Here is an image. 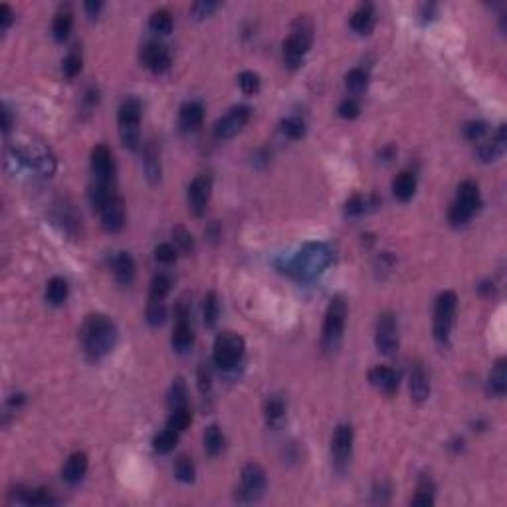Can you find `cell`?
Returning <instances> with one entry per match:
<instances>
[{
  "label": "cell",
  "mask_w": 507,
  "mask_h": 507,
  "mask_svg": "<svg viewBox=\"0 0 507 507\" xmlns=\"http://www.w3.org/2000/svg\"><path fill=\"white\" fill-rule=\"evenodd\" d=\"M333 262V250L323 242H307L299 248L290 262L283 263V272L294 280L307 283L317 280Z\"/></svg>",
  "instance_id": "6da1fadb"
},
{
  "label": "cell",
  "mask_w": 507,
  "mask_h": 507,
  "mask_svg": "<svg viewBox=\"0 0 507 507\" xmlns=\"http://www.w3.org/2000/svg\"><path fill=\"white\" fill-rule=\"evenodd\" d=\"M80 339H82V347L89 361H102L115 347L117 327L107 315L91 314L86 317L82 325Z\"/></svg>",
  "instance_id": "7a4b0ae2"
},
{
  "label": "cell",
  "mask_w": 507,
  "mask_h": 507,
  "mask_svg": "<svg viewBox=\"0 0 507 507\" xmlns=\"http://www.w3.org/2000/svg\"><path fill=\"white\" fill-rule=\"evenodd\" d=\"M8 161L16 163L18 167L36 171L42 176H52L56 173V157L42 141L28 139L14 143L8 149Z\"/></svg>",
  "instance_id": "3957f363"
},
{
  "label": "cell",
  "mask_w": 507,
  "mask_h": 507,
  "mask_svg": "<svg viewBox=\"0 0 507 507\" xmlns=\"http://www.w3.org/2000/svg\"><path fill=\"white\" fill-rule=\"evenodd\" d=\"M482 207L480 187L473 180H464L458 187L456 200L448 210V220L452 226H466L473 218V214Z\"/></svg>",
  "instance_id": "277c9868"
},
{
  "label": "cell",
  "mask_w": 507,
  "mask_h": 507,
  "mask_svg": "<svg viewBox=\"0 0 507 507\" xmlns=\"http://www.w3.org/2000/svg\"><path fill=\"white\" fill-rule=\"evenodd\" d=\"M311 30L314 28L305 18H298L294 22L292 34L287 36L285 42H283V60H285L287 68L296 70L303 64V58H305V54L309 52L311 42H314V32Z\"/></svg>",
  "instance_id": "5b68a950"
},
{
  "label": "cell",
  "mask_w": 507,
  "mask_h": 507,
  "mask_svg": "<svg viewBox=\"0 0 507 507\" xmlns=\"http://www.w3.org/2000/svg\"><path fill=\"white\" fill-rule=\"evenodd\" d=\"M347 323V303L341 296H335L327 305L325 321H323V335H321V345L325 351H337Z\"/></svg>",
  "instance_id": "8992f818"
},
{
  "label": "cell",
  "mask_w": 507,
  "mask_h": 507,
  "mask_svg": "<svg viewBox=\"0 0 507 507\" xmlns=\"http://www.w3.org/2000/svg\"><path fill=\"white\" fill-rule=\"evenodd\" d=\"M119 137L129 151H137L141 145V102L137 97H127L117 111Z\"/></svg>",
  "instance_id": "52a82bcc"
},
{
  "label": "cell",
  "mask_w": 507,
  "mask_h": 507,
  "mask_svg": "<svg viewBox=\"0 0 507 507\" xmlns=\"http://www.w3.org/2000/svg\"><path fill=\"white\" fill-rule=\"evenodd\" d=\"M456 307H458V298L454 292H444L440 294L434 305V339L440 347H448L450 345V337H452V327H454Z\"/></svg>",
  "instance_id": "ba28073f"
},
{
  "label": "cell",
  "mask_w": 507,
  "mask_h": 507,
  "mask_svg": "<svg viewBox=\"0 0 507 507\" xmlns=\"http://www.w3.org/2000/svg\"><path fill=\"white\" fill-rule=\"evenodd\" d=\"M244 351H246L244 339H242L238 333L224 331L220 333V335L216 337V341H214L212 359H214L216 367L232 368L242 361Z\"/></svg>",
  "instance_id": "9c48e42d"
},
{
  "label": "cell",
  "mask_w": 507,
  "mask_h": 507,
  "mask_svg": "<svg viewBox=\"0 0 507 507\" xmlns=\"http://www.w3.org/2000/svg\"><path fill=\"white\" fill-rule=\"evenodd\" d=\"M175 331H173V349L176 353H187V351L193 349L194 345V331L193 325H191V303L182 298L176 303L175 309Z\"/></svg>",
  "instance_id": "30bf717a"
},
{
  "label": "cell",
  "mask_w": 507,
  "mask_h": 507,
  "mask_svg": "<svg viewBox=\"0 0 507 507\" xmlns=\"http://www.w3.org/2000/svg\"><path fill=\"white\" fill-rule=\"evenodd\" d=\"M263 490H266V472L260 464L256 462H248L242 468V475H240V488H238V499L240 502H256L262 497Z\"/></svg>",
  "instance_id": "8fae6325"
},
{
  "label": "cell",
  "mask_w": 507,
  "mask_h": 507,
  "mask_svg": "<svg viewBox=\"0 0 507 507\" xmlns=\"http://www.w3.org/2000/svg\"><path fill=\"white\" fill-rule=\"evenodd\" d=\"M375 345L379 353H383L386 357H392L399 351V323H397V317L388 311L381 314L377 319Z\"/></svg>",
  "instance_id": "7c38bea8"
},
{
  "label": "cell",
  "mask_w": 507,
  "mask_h": 507,
  "mask_svg": "<svg viewBox=\"0 0 507 507\" xmlns=\"http://www.w3.org/2000/svg\"><path fill=\"white\" fill-rule=\"evenodd\" d=\"M250 107L248 105H236L228 111L224 117H220L214 123V137L220 141L232 139L234 135H238L246 127V123L250 121Z\"/></svg>",
  "instance_id": "4fadbf2b"
},
{
  "label": "cell",
  "mask_w": 507,
  "mask_h": 507,
  "mask_svg": "<svg viewBox=\"0 0 507 507\" xmlns=\"http://www.w3.org/2000/svg\"><path fill=\"white\" fill-rule=\"evenodd\" d=\"M93 185H115V161L107 145H97L91 151Z\"/></svg>",
  "instance_id": "5bb4252c"
},
{
  "label": "cell",
  "mask_w": 507,
  "mask_h": 507,
  "mask_svg": "<svg viewBox=\"0 0 507 507\" xmlns=\"http://www.w3.org/2000/svg\"><path fill=\"white\" fill-rule=\"evenodd\" d=\"M353 440H355V436H353V428L349 424L337 426L331 440V456L335 466L339 470H343L349 464L351 454H353Z\"/></svg>",
  "instance_id": "9a60e30c"
},
{
  "label": "cell",
  "mask_w": 507,
  "mask_h": 507,
  "mask_svg": "<svg viewBox=\"0 0 507 507\" xmlns=\"http://www.w3.org/2000/svg\"><path fill=\"white\" fill-rule=\"evenodd\" d=\"M141 62L145 68L153 71V73H165L171 68V52L167 50L165 44H158V42H147L141 50Z\"/></svg>",
  "instance_id": "2e32d148"
},
{
  "label": "cell",
  "mask_w": 507,
  "mask_h": 507,
  "mask_svg": "<svg viewBox=\"0 0 507 507\" xmlns=\"http://www.w3.org/2000/svg\"><path fill=\"white\" fill-rule=\"evenodd\" d=\"M210 194H212V176L198 175L189 187V209L194 216H202L209 207Z\"/></svg>",
  "instance_id": "e0dca14e"
},
{
  "label": "cell",
  "mask_w": 507,
  "mask_h": 507,
  "mask_svg": "<svg viewBox=\"0 0 507 507\" xmlns=\"http://www.w3.org/2000/svg\"><path fill=\"white\" fill-rule=\"evenodd\" d=\"M506 125H499L495 133H488L484 139L477 143V157L484 163H493L504 155L506 151Z\"/></svg>",
  "instance_id": "ac0fdd59"
},
{
  "label": "cell",
  "mask_w": 507,
  "mask_h": 507,
  "mask_svg": "<svg viewBox=\"0 0 507 507\" xmlns=\"http://www.w3.org/2000/svg\"><path fill=\"white\" fill-rule=\"evenodd\" d=\"M102 224L107 232H119L125 226V204L119 196H113L99 209Z\"/></svg>",
  "instance_id": "d6986e66"
},
{
  "label": "cell",
  "mask_w": 507,
  "mask_h": 507,
  "mask_svg": "<svg viewBox=\"0 0 507 507\" xmlns=\"http://www.w3.org/2000/svg\"><path fill=\"white\" fill-rule=\"evenodd\" d=\"M368 381L375 388H379L385 394H394L399 390V375L390 367H373L368 373Z\"/></svg>",
  "instance_id": "ffe728a7"
},
{
  "label": "cell",
  "mask_w": 507,
  "mask_h": 507,
  "mask_svg": "<svg viewBox=\"0 0 507 507\" xmlns=\"http://www.w3.org/2000/svg\"><path fill=\"white\" fill-rule=\"evenodd\" d=\"M408 386H410V397L414 403H424L430 397V381L424 367L420 363H414L410 368V379H408Z\"/></svg>",
  "instance_id": "44dd1931"
},
{
  "label": "cell",
  "mask_w": 507,
  "mask_h": 507,
  "mask_svg": "<svg viewBox=\"0 0 507 507\" xmlns=\"http://www.w3.org/2000/svg\"><path fill=\"white\" fill-rule=\"evenodd\" d=\"M88 473V456L84 452H73V454L66 460L64 464V470H62V477L66 484L75 486L80 484Z\"/></svg>",
  "instance_id": "7402d4cb"
},
{
  "label": "cell",
  "mask_w": 507,
  "mask_h": 507,
  "mask_svg": "<svg viewBox=\"0 0 507 507\" xmlns=\"http://www.w3.org/2000/svg\"><path fill=\"white\" fill-rule=\"evenodd\" d=\"M263 418L266 424L274 430L281 428L287 418V408H285V401L280 394H272L266 403H263Z\"/></svg>",
  "instance_id": "603a6c76"
},
{
  "label": "cell",
  "mask_w": 507,
  "mask_h": 507,
  "mask_svg": "<svg viewBox=\"0 0 507 507\" xmlns=\"http://www.w3.org/2000/svg\"><path fill=\"white\" fill-rule=\"evenodd\" d=\"M202 121H204V109H202V105L196 104V102L182 104L180 111H178V123H180L182 131H187V133L198 131L202 127Z\"/></svg>",
  "instance_id": "cb8c5ba5"
},
{
  "label": "cell",
  "mask_w": 507,
  "mask_h": 507,
  "mask_svg": "<svg viewBox=\"0 0 507 507\" xmlns=\"http://www.w3.org/2000/svg\"><path fill=\"white\" fill-rule=\"evenodd\" d=\"M375 22H377V12H375V6L373 4H361L353 16H351V28L361 36H367L373 32L375 28Z\"/></svg>",
  "instance_id": "d4e9b609"
},
{
  "label": "cell",
  "mask_w": 507,
  "mask_h": 507,
  "mask_svg": "<svg viewBox=\"0 0 507 507\" xmlns=\"http://www.w3.org/2000/svg\"><path fill=\"white\" fill-rule=\"evenodd\" d=\"M111 270L121 285H131L135 280V260L129 252H119L111 262Z\"/></svg>",
  "instance_id": "484cf974"
},
{
  "label": "cell",
  "mask_w": 507,
  "mask_h": 507,
  "mask_svg": "<svg viewBox=\"0 0 507 507\" xmlns=\"http://www.w3.org/2000/svg\"><path fill=\"white\" fill-rule=\"evenodd\" d=\"M379 198L375 194H353L345 202V214L347 216H361L365 212H370L379 207Z\"/></svg>",
  "instance_id": "4316f807"
},
{
  "label": "cell",
  "mask_w": 507,
  "mask_h": 507,
  "mask_svg": "<svg viewBox=\"0 0 507 507\" xmlns=\"http://www.w3.org/2000/svg\"><path fill=\"white\" fill-rule=\"evenodd\" d=\"M392 193L401 202H408L416 193V175L410 171H403L401 175H397L392 180Z\"/></svg>",
  "instance_id": "83f0119b"
},
{
  "label": "cell",
  "mask_w": 507,
  "mask_h": 507,
  "mask_svg": "<svg viewBox=\"0 0 507 507\" xmlns=\"http://www.w3.org/2000/svg\"><path fill=\"white\" fill-rule=\"evenodd\" d=\"M507 390V363L506 359H499L495 367L491 368L490 379H488V392L491 397H504Z\"/></svg>",
  "instance_id": "f1b7e54d"
},
{
  "label": "cell",
  "mask_w": 507,
  "mask_h": 507,
  "mask_svg": "<svg viewBox=\"0 0 507 507\" xmlns=\"http://www.w3.org/2000/svg\"><path fill=\"white\" fill-rule=\"evenodd\" d=\"M71 26H73V14H71L70 6H62L52 22V34L58 42H66L70 38Z\"/></svg>",
  "instance_id": "f546056e"
},
{
  "label": "cell",
  "mask_w": 507,
  "mask_h": 507,
  "mask_svg": "<svg viewBox=\"0 0 507 507\" xmlns=\"http://www.w3.org/2000/svg\"><path fill=\"white\" fill-rule=\"evenodd\" d=\"M14 499L24 506H54V504H58V499L52 497V493L46 490H22V488H18V491H14Z\"/></svg>",
  "instance_id": "4dcf8cb0"
},
{
  "label": "cell",
  "mask_w": 507,
  "mask_h": 507,
  "mask_svg": "<svg viewBox=\"0 0 507 507\" xmlns=\"http://www.w3.org/2000/svg\"><path fill=\"white\" fill-rule=\"evenodd\" d=\"M143 169H145V175L151 182H157L161 178V161H158V151L153 141L147 143V147L143 151Z\"/></svg>",
  "instance_id": "1f68e13d"
},
{
  "label": "cell",
  "mask_w": 507,
  "mask_h": 507,
  "mask_svg": "<svg viewBox=\"0 0 507 507\" xmlns=\"http://www.w3.org/2000/svg\"><path fill=\"white\" fill-rule=\"evenodd\" d=\"M68 294H70V285L64 278H52L46 285V299L52 305H62L68 299Z\"/></svg>",
  "instance_id": "d6a6232c"
},
{
  "label": "cell",
  "mask_w": 507,
  "mask_h": 507,
  "mask_svg": "<svg viewBox=\"0 0 507 507\" xmlns=\"http://www.w3.org/2000/svg\"><path fill=\"white\" fill-rule=\"evenodd\" d=\"M224 434H222V430H220V426H216V424H210L209 428H207V432H204V450H207V454L209 456H218L222 450H224Z\"/></svg>",
  "instance_id": "836d02e7"
},
{
  "label": "cell",
  "mask_w": 507,
  "mask_h": 507,
  "mask_svg": "<svg viewBox=\"0 0 507 507\" xmlns=\"http://www.w3.org/2000/svg\"><path fill=\"white\" fill-rule=\"evenodd\" d=\"M412 506H434V484L428 475H422L414 497L410 499Z\"/></svg>",
  "instance_id": "e575fe53"
},
{
  "label": "cell",
  "mask_w": 507,
  "mask_h": 507,
  "mask_svg": "<svg viewBox=\"0 0 507 507\" xmlns=\"http://www.w3.org/2000/svg\"><path fill=\"white\" fill-rule=\"evenodd\" d=\"M169 406H171V410L189 406V388H187L185 379H180V377H176L175 381H173V385H171V390H169Z\"/></svg>",
  "instance_id": "d590c367"
},
{
  "label": "cell",
  "mask_w": 507,
  "mask_h": 507,
  "mask_svg": "<svg viewBox=\"0 0 507 507\" xmlns=\"http://www.w3.org/2000/svg\"><path fill=\"white\" fill-rule=\"evenodd\" d=\"M175 475L178 482L182 484H193L194 477H196V468H194V462L191 456L180 454L175 462Z\"/></svg>",
  "instance_id": "8d00e7d4"
},
{
  "label": "cell",
  "mask_w": 507,
  "mask_h": 507,
  "mask_svg": "<svg viewBox=\"0 0 507 507\" xmlns=\"http://www.w3.org/2000/svg\"><path fill=\"white\" fill-rule=\"evenodd\" d=\"M191 422H193V412H191V408H189V406H182V408L171 410L169 420H167V428L176 430V432H182V430H187V428L191 426Z\"/></svg>",
  "instance_id": "74e56055"
},
{
  "label": "cell",
  "mask_w": 507,
  "mask_h": 507,
  "mask_svg": "<svg viewBox=\"0 0 507 507\" xmlns=\"http://www.w3.org/2000/svg\"><path fill=\"white\" fill-rule=\"evenodd\" d=\"M149 26H151V30L153 32H157V34H171V30H173V16H171V12L169 10H165V8H161V10H155L151 18H149Z\"/></svg>",
  "instance_id": "f35d334b"
},
{
  "label": "cell",
  "mask_w": 507,
  "mask_h": 507,
  "mask_svg": "<svg viewBox=\"0 0 507 507\" xmlns=\"http://www.w3.org/2000/svg\"><path fill=\"white\" fill-rule=\"evenodd\" d=\"M176 444H178V432H176V430H171V428L158 432L157 436H155V440H153V448H155V452H158V454H169V452H173L176 448Z\"/></svg>",
  "instance_id": "ab89813d"
},
{
  "label": "cell",
  "mask_w": 507,
  "mask_h": 507,
  "mask_svg": "<svg viewBox=\"0 0 507 507\" xmlns=\"http://www.w3.org/2000/svg\"><path fill=\"white\" fill-rule=\"evenodd\" d=\"M345 86H347V89H349L351 93H355V95L363 93L368 86V73L365 70H361V68L351 70L349 73L345 75Z\"/></svg>",
  "instance_id": "60d3db41"
},
{
  "label": "cell",
  "mask_w": 507,
  "mask_h": 507,
  "mask_svg": "<svg viewBox=\"0 0 507 507\" xmlns=\"http://www.w3.org/2000/svg\"><path fill=\"white\" fill-rule=\"evenodd\" d=\"M281 133L290 139H301L305 135V121L298 115H290L281 121Z\"/></svg>",
  "instance_id": "b9f144b4"
},
{
  "label": "cell",
  "mask_w": 507,
  "mask_h": 507,
  "mask_svg": "<svg viewBox=\"0 0 507 507\" xmlns=\"http://www.w3.org/2000/svg\"><path fill=\"white\" fill-rule=\"evenodd\" d=\"M167 317V303L165 299H149L147 303V323L157 327Z\"/></svg>",
  "instance_id": "7bdbcfd3"
},
{
  "label": "cell",
  "mask_w": 507,
  "mask_h": 507,
  "mask_svg": "<svg viewBox=\"0 0 507 507\" xmlns=\"http://www.w3.org/2000/svg\"><path fill=\"white\" fill-rule=\"evenodd\" d=\"M202 317H204V325L207 327H214L218 321V298L214 292H209L204 296V303H202Z\"/></svg>",
  "instance_id": "ee69618b"
},
{
  "label": "cell",
  "mask_w": 507,
  "mask_h": 507,
  "mask_svg": "<svg viewBox=\"0 0 507 507\" xmlns=\"http://www.w3.org/2000/svg\"><path fill=\"white\" fill-rule=\"evenodd\" d=\"M173 280L167 274H157L153 281H151V292H149V299H165L171 292Z\"/></svg>",
  "instance_id": "f6af8a7d"
},
{
  "label": "cell",
  "mask_w": 507,
  "mask_h": 507,
  "mask_svg": "<svg viewBox=\"0 0 507 507\" xmlns=\"http://www.w3.org/2000/svg\"><path fill=\"white\" fill-rule=\"evenodd\" d=\"M238 84H240V88H242L246 95H256L262 88V80H260V75L256 71H242L238 75Z\"/></svg>",
  "instance_id": "bcb514c9"
},
{
  "label": "cell",
  "mask_w": 507,
  "mask_h": 507,
  "mask_svg": "<svg viewBox=\"0 0 507 507\" xmlns=\"http://www.w3.org/2000/svg\"><path fill=\"white\" fill-rule=\"evenodd\" d=\"M173 238H175V244L178 246V250H180V252H185V254H193L194 238H193V234H191L187 228L185 226L173 228Z\"/></svg>",
  "instance_id": "7dc6e473"
},
{
  "label": "cell",
  "mask_w": 507,
  "mask_h": 507,
  "mask_svg": "<svg viewBox=\"0 0 507 507\" xmlns=\"http://www.w3.org/2000/svg\"><path fill=\"white\" fill-rule=\"evenodd\" d=\"M490 133V129H488V123L484 121H470L464 125V137L468 141H472V143H480V141L484 139L486 135Z\"/></svg>",
  "instance_id": "c3c4849f"
},
{
  "label": "cell",
  "mask_w": 507,
  "mask_h": 507,
  "mask_svg": "<svg viewBox=\"0 0 507 507\" xmlns=\"http://www.w3.org/2000/svg\"><path fill=\"white\" fill-rule=\"evenodd\" d=\"M82 54L78 52V50H73L66 56V60H64V73L68 75V78H75L80 71H82Z\"/></svg>",
  "instance_id": "681fc988"
},
{
  "label": "cell",
  "mask_w": 507,
  "mask_h": 507,
  "mask_svg": "<svg viewBox=\"0 0 507 507\" xmlns=\"http://www.w3.org/2000/svg\"><path fill=\"white\" fill-rule=\"evenodd\" d=\"M218 2H210V0H200V2H194L193 8H191V12H193L194 18H207L210 16L214 10H218Z\"/></svg>",
  "instance_id": "f907efd6"
},
{
  "label": "cell",
  "mask_w": 507,
  "mask_h": 507,
  "mask_svg": "<svg viewBox=\"0 0 507 507\" xmlns=\"http://www.w3.org/2000/svg\"><path fill=\"white\" fill-rule=\"evenodd\" d=\"M339 115L343 117V119H355V117H359V113H361V107L359 104L353 99V97H347V99H343L341 104H339Z\"/></svg>",
  "instance_id": "816d5d0a"
},
{
  "label": "cell",
  "mask_w": 507,
  "mask_h": 507,
  "mask_svg": "<svg viewBox=\"0 0 507 507\" xmlns=\"http://www.w3.org/2000/svg\"><path fill=\"white\" fill-rule=\"evenodd\" d=\"M198 388L202 394H210L212 390V370L207 363H200L198 367Z\"/></svg>",
  "instance_id": "f5cc1de1"
},
{
  "label": "cell",
  "mask_w": 507,
  "mask_h": 507,
  "mask_svg": "<svg viewBox=\"0 0 507 507\" xmlns=\"http://www.w3.org/2000/svg\"><path fill=\"white\" fill-rule=\"evenodd\" d=\"M155 258L161 263H173L176 260V248L173 244H158L155 248Z\"/></svg>",
  "instance_id": "db71d44e"
},
{
  "label": "cell",
  "mask_w": 507,
  "mask_h": 507,
  "mask_svg": "<svg viewBox=\"0 0 507 507\" xmlns=\"http://www.w3.org/2000/svg\"><path fill=\"white\" fill-rule=\"evenodd\" d=\"M14 22V12L8 4H0V30H8L10 24Z\"/></svg>",
  "instance_id": "11a10c76"
},
{
  "label": "cell",
  "mask_w": 507,
  "mask_h": 507,
  "mask_svg": "<svg viewBox=\"0 0 507 507\" xmlns=\"http://www.w3.org/2000/svg\"><path fill=\"white\" fill-rule=\"evenodd\" d=\"M84 8H86V12H88L89 16H97L99 14V10L104 8V2H99V0H89L84 4Z\"/></svg>",
  "instance_id": "9f6ffc18"
},
{
  "label": "cell",
  "mask_w": 507,
  "mask_h": 507,
  "mask_svg": "<svg viewBox=\"0 0 507 507\" xmlns=\"http://www.w3.org/2000/svg\"><path fill=\"white\" fill-rule=\"evenodd\" d=\"M97 95H99V93H97V89L89 88L88 93H86V105H88V107H93V105L97 104V99H99Z\"/></svg>",
  "instance_id": "6f0895ef"
},
{
  "label": "cell",
  "mask_w": 507,
  "mask_h": 507,
  "mask_svg": "<svg viewBox=\"0 0 507 507\" xmlns=\"http://www.w3.org/2000/svg\"><path fill=\"white\" fill-rule=\"evenodd\" d=\"M2 115H4V133H8L10 131V127H12V119H10V111L4 107V111H2Z\"/></svg>",
  "instance_id": "680465c9"
}]
</instances>
